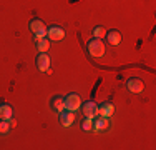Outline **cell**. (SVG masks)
<instances>
[{"instance_id":"6da1fadb","label":"cell","mask_w":156,"mask_h":150,"mask_svg":"<svg viewBox=\"0 0 156 150\" xmlns=\"http://www.w3.org/2000/svg\"><path fill=\"white\" fill-rule=\"evenodd\" d=\"M87 50H88V54H90L91 57L100 58V57L105 55V43H103L101 39L91 37V40H88V43H87Z\"/></svg>"},{"instance_id":"7a4b0ae2","label":"cell","mask_w":156,"mask_h":150,"mask_svg":"<svg viewBox=\"0 0 156 150\" xmlns=\"http://www.w3.org/2000/svg\"><path fill=\"white\" fill-rule=\"evenodd\" d=\"M28 27H30L32 33H33V40H40L43 39V37H47V25L43 20H40V18H32L30 24H28Z\"/></svg>"},{"instance_id":"3957f363","label":"cell","mask_w":156,"mask_h":150,"mask_svg":"<svg viewBox=\"0 0 156 150\" xmlns=\"http://www.w3.org/2000/svg\"><path fill=\"white\" fill-rule=\"evenodd\" d=\"M110 117H101V115H96L93 118V127H91V132L95 133H101L110 130Z\"/></svg>"},{"instance_id":"277c9868","label":"cell","mask_w":156,"mask_h":150,"mask_svg":"<svg viewBox=\"0 0 156 150\" xmlns=\"http://www.w3.org/2000/svg\"><path fill=\"white\" fill-rule=\"evenodd\" d=\"M65 30H63V27H60V25H51V27H47V39L53 40V42H62L63 39H65Z\"/></svg>"},{"instance_id":"5b68a950","label":"cell","mask_w":156,"mask_h":150,"mask_svg":"<svg viewBox=\"0 0 156 150\" xmlns=\"http://www.w3.org/2000/svg\"><path fill=\"white\" fill-rule=\"evenodd\" d=\"M81 99H80V95L78 93H68V95L65 97V108L66 110H72V112H76V110H80V107H81Z\"/></svg>"},{"instance_id":"8992f818","label":"cell","mask_w":156,"mask_h":150,"mask_svg":"<svg viewBox=\"0 0 156 150\" xmlns=\"http://www.w3.org/2000/svg\"><path fill=\"white\" fill-rule=\"evenodd\" d=\"M126 88H128V92L135 93V95H140L144 88V84L140 77H129L126 80Z\"/></svg>"},{"instance_id":"52a82bcc","label":"cell","mask_w":156,"mask_h":150,"mask_svg":"<svg viewBox=\"0 0 156 150\" xmlns=\"http://www.w3.org/2000/svg\"><path fill=\"white\" fill-rule=\"evenodd\" d=\"M81 112H83V117H88V118H95L98 115V105H96L93 100H88V102H83L81 103Z\"/></svg>"},{"instance_id":"ba28073f","label":"cell","mask_w":156,"mask_h":150,"mask_svg":"<svg viewBox=\"0 0 156 150\" xmlns=\"http://www.w3.org/2000/svg\"><path fill=\"white\" fill-rule=\"evenodd\" d=\"M58 120H60V125L62 127H72L73 123H75V112H72V110H63L58 114Z\"/></svg>"},{"instance_id":"9c48e42d","label":"cell","mask_w":156,"mask_h":150,"mask_svg":"<svg viewBox=\"0 0 156 150\" xmlns=\"http://www.w3.org/2000/svg\"><path fill=\"white\" fill-rule=\"evenodd\" d=\"M50 57L47 55V52H42V54H38L37 55V60H35V63H37V69L40 70V72H47L48 69H50Z\"/></svg>"},{"instance_id":"30bf717a","label":"cell","mask_w":156,"mask_h":150,"mask_svg":"<svg viewBox=\"0 0 156 150\" xmlns=\"http://www.w3.org/2000/svg\"><path fill=\"white\" fill-rule=\"evenodd\" d=\"M13 117V107L7 102H0V120H10Z\"/></svg>"},{"instance_id":"8fae6325","label":"cell","mask_w":156,"mask_h":150,"mask_svg":"<svg viewBox=\"0 0 156 150\" xmlns=\"http://www.w3.org/2000/svg\"><path fill=\"white\" fill-rule=\"evenodd\" d=\"M115 114V105L111 102H103L98 105V115L101 117H111Z\"/></svg>"},{"instance_id":"7c38bea8","label":"cell","mask_w":156,"mask_h":150,"mask_svg":"<svg viewBox=\"0 0 156 150\" xmlns=\"http://www.w3.org/2000/svg\"><path fill=\"white\" fill-rule=\"evenodd\" d=\"M50 105H51V110H55L57 114L65 110V97L62 95H55L53 99L50 100Z\"/></svg>"},{"instance_id":"4fadbf2b","label":"cell","mask_w":156,"mask_h":150,"mask_svg":"<svg viewBox=\"0 0 156 150\" xmlns=\"http://www.w3.org/2000/svg\"><path fill=\"white\" fill-rule=\"evenodd\" d=\"M105 37L108 40V43H111V45H120L121 40H123V37H121V33L118 30H108L105 33Z\"/></svg>"},{"instance_id":"5bb4252c","label":"cell","mask_w":156,"mask_h":150,"mask_svg":"<svg viewBox=\"0 0 156 150\" xmlns=\"http://www.w3.org/2000/svg\"><path fill=\"white\" fill-rule=\"evenodd\" d=\"M50 40L47 39V37H43V39L37 40L35 45H37V50H38V54H42V52H48V48H50Z\"/></svg>"},{"instance_id":"9a60e30c","label":"cell","mask_w":156,"mask_h":150,"mask_svg":"<svg viewBox=\"0 0 156 150\" xmlns=\"http://www.w3.org/2000/svg\"><path fill=\"white\" fill-rule=\"evenodd\" d=\"M93 37L95 39H105V33H106V28L103 27V25H96V27H93Z\"/></svg>"},{"instance_id":"2e32d148","label":"cell","mask_w":156,"mask_h":150,"mask_svg":"<svg viewBox=\"0 0 156 150\" xmlns=\"http://www.w3.org/2000/svg\"><path fill=\"white\" fill-rule=\"evenodd\" d=\"M10 122L9 120H0V135H7L10 132Z\"/></svg>"},{"instance_id":"e0dca14e","label":"cell","mask_w":156,"mask_h":150,"mask_svg":"<svg viewBox=\"0 0 156 150\" xmlns=\"http://www.w3.org/2000/svg\"><path fill=\"white\" fill-rule=\"evenodd\" d=\"M91 127H93V118L85 117V120L81 122V130H85V132H91Z\"/></svg>"},{"instance_id":"ac0fdd59","label":"cell","mask_w":156,"mask_h":150,"mask_svg":"<svg viewBox=\"0 0 156 150\" xmlns=\"http://www.w3.org/2000/svg\"><path fill=\"white\" fill-rule=\"evenodd\" d=\"M9 122H10V127H17V120H15V118H13V117H12V118H10V120H9Z\"/></svg>"}]
</instances>
